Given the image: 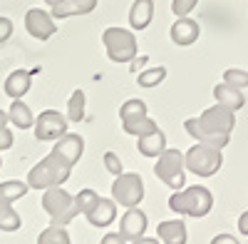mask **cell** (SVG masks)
Returning a JSON list of instances; mask_svg holds the SVG:
<instances>
[{
  "instance_id": "d590c367",
  "label": "cell",
  "mask_w": 248,
  "mask_h": 244,
  "mask_svg": "<svg viewBox=\"0 0 248 244\" xmlns=\"http://www.w3.org/2000/svg\"><path fill=\"white\" fill-rule=\"evenodd\" d=\"M211 244H241V242L233 234H218V237L211 239Z\"/></svg>"
},
{
  "instance_id": "1f68e13d",
  "label": "cell",
  "mask_w": 248,
  "mask_h": 244,
  "mask_svg": "<svg viewBox=\"0 0 248 244\" xmlns=\"http://www.w3.org/2000/svg\"><path fill=\"white\" fill-rule=\"evenodd\" d=\"M70 15H75V8H72L70 0H62V3H57V5L52 8V17H55V20L70 17Z\"/></svg>"
},
{
  "instance_id": "d6986e66",
  "label": "cell",
  "mask_w": 248,
  "mask_h": 244,
  "mask_svg": "<svg viewBox=\"0 0 248 244\" xmlns=\"http://www.w3.org/2000/svg\"><path fill=\"white\" fill-rule=\"evenodd\" d=\"M137 150L144 155V157H159L164 150H167V135L161 130H154L152 135H144V137H137Z\"/></svg>"
},
{
  "instance_id": "603a6c76",
  "label": "cell",
  "mask_w": 248,
  "mask_h": 244,
  "mask_svg": "<svg viewBox=\"0 0 248 244\" xmlns=\"http://www.w3.org/2000/svg\"><path fill=\"white\" fill-rule=\"evenodd\" d=\"M37 244H70V234L62 225H50L47 229L40 232Z\"/></svg>"
},
{
  "instance_id": "277c9868",
  "label": "cell",
  "mask_w": 248,
  "mask_h": 244,
  "mask_svg": "<svg viewBox=\"0 0 248 244\" xmlns=\"http://www.w3.org/2000/svg\"><path fill=\"white\" fill-rule=\"evenodd\" d=\"M184 162H186V170L194 172L196 177H211V174H216V172L221 170L223 155H221L218 147L196 142L191 150L184 152Z\"/></svg>"
},
{
  "instance_id": "5b68a950",
  "label": "cell",
  "mask_w": 248,
  "mask_h": 244,
  "mask_svg": "<svg viewBox=\"0 0 248 244\" xmlns=\"http://www.w3.org/2000/svg\"><path fill=\"white\" fill-rule=\"evenodd\" d=\"M43 209L50 214L52 225H62V227L70 225V222L79 214L77 205H75V197L67 190H62V185L45 190V194H43Z\"/></svg>"
},
{
  "instance_id": "5bb4252c",
  "label": "cell",
  "mask_w": 248,
  "mask_h": 244,
  "mask_svg": "<svg viewBox=\"0 0 248 244\" xmlns=\"http://www.w3.org/2000/svg\"><path fill=\"white\" fill-rule=\"evenodd\" d=\"M87 219H90L92 227H109L112 222L117 219V202L99 197V202L94 205V209L87 214Z\"/></svg>"
},
{
  "instance_id": "3957f363",
  "label": "cell",
  "mask_w": 248,
  "mask_h": 244,
  "mask_svg": "<svg viewBox=\"0 0 248 244\" xmlns=\"http://www.w3.org/2000/svg\"><path fill=\"white\" fill-rule=\"evenodd\" d=\"M211 207H214V194L201 185L176 190L169 197V209L176 214H184V217H194V219L206 217L211 212Z\"/></svg>"
},
{
  "instance_id": "ab89813d",
  "label": "cell",
  "mask_w": 248,
  "mask_h": 244,
  "mask_svg": "<svg viewBox=\"0 0 248 244\" xmlns=\"http://www.w3.org/2000/svg\"><path fill=\"white\" fill-rule=\"evenodd\" d=\"M134 60H137V57H134ZM147 60H149V57H139V60H137V63H134V65H132V70H134V72H137V70H139V68H141V65H144V63H147Z\"/></svg>"
},
{
  "instance_id": "8d00e7d4",
  "label": "cell",
  "mask_w": 248,
  "mask_h": 244,
  "mask_svg": "<svg viewBox=\"0 0 248 244\" xmlns=\"http://www.w3.org/2000/svg\"><path fill=\"white\" fill-rule=\"evenodd\" d=\"M238 232L248 237V212H243V214L238 217Z\"/></svg>"
},
{
  "instance_id": "9a60e30c",
  "label": "cell",
  "mask_w": 248,
  "mask_h": 244,
  "mask_svg": "<svg viewBox=\"0 0 248 244\" xmlns=\"http://www.w3.org/2000/svg\"><path fill=\"white\" fill-rule=\"evenodd\" d=\"M156 237H159V242H164V244H186V225H184V219L159 222Z\"/></svg>"
},
{
  "instance_id": "4316f807",
  "label": "cell",
  "mask_w": 248,
  "mask_h": 244,
  "mask_svg": "<svg viewBox=\"0 0 248 244\" xmlns=\"http://www.w3.org/2000/svg\"><path fill=\"white\" fill-rule=\"evenodd\" d=\"M82 117H85V92L75 90L72 97L67 100V120L70 122H79Z\"/></svg>"
},
{
  "instance_id": "e575fe53",
  "label": "cell",
  "mask_w": 248,
  "mask_h": 244,
  "mask_svg": "<svg viewBox=\"0 0 248 244\" xmlns=\"http://www.w3.org/2000/svg\"><path fill=\"white\" fill-rule=\"evenodd\" d=\"M99 244H127V239H124L119 232H109V234L102 237V242H99Z\"/></svg>"
},
{
  "instance_id": "44dd1931",
  "label": "cell",
  "mask_w": 248,
  "mask_h": 244,
  "mask_svg": "<svg viewBox=\"0 0 248 244\" xmlns=\"http://www.w3.org/2000/svg\"><path fill=\"white\" fill-rule=\"evenodd\" d=\"M8 120L13 122L17 130H30V127H35V117H32L30 107L23 103V100H13V105H10V110H8Z\"/></svg>"
},
{
  "instance_id": "7c38bea8",
  "label": "cell",
  "mask_w": 248,
  "mask_h": 244,
  "mask_svg": "<svg viewBox=\"0 0 248 244\" xmlns=\"http://www.w3.org/2000/svg\"><path fill=\"white\" fill-rule=\"evenodd\" d=\"M52 152H55V155H60L62 159L70 162V165L75 167L77 162H79V157H82V152H85V139H82L79 135L65 132L62 137H57V139H55Z\"/></svg>"
},
{
  "instance_id": "d4e9b609",
  "label": "cell",
  "mask_w": 248,
  "mask_h": 244,
  "mask_svg": "<svg viewBox=\"0 0 248 244\" xmlns=\"http://www.w3.org/2000/svg\"><path fill=\"white\" fill-rule=\"evenodd\" d=\"M23 219L13 209V205H0V232H15L20 229Z\"/></svg>"
},
{
  "instance_id": "cb8c5ba5",
  "label": "cell",
  "mask_w": 248,
  "mask_h": 244,
  "mask_svg": "<svg viewBox=\"0 0 248 244\" xmlns=\"http://www.w3.org/2000/svg\"><path fill=\"white\" fill-rule=\"evenodd\" d=\"M164 77H167V68H147V70H141L137 75V83L139 87H156L164 83Z\"/></svg>"
},
{
  "instance_id": "4dcf8cb0",
  "label": "cell",
  "mask_w": 248,
  "mask_h": 244,
  "mask_svg": "<svg viewBox=\"0 0 248 244\" xmlns=\"http://www.w3.org/2000/svg\"><path fill=\"white\" fill-rule=\"evenodd\" d=\"M102 159H105V167H107V172L109 174H122L124 170H122V159H119V155L117 152H105V157H102Z\"/></svg>"
},
{
  "instance_id": "f1b7e54d",
  "label": "cell",
  "mask_w": 248,
  "mask_h": 244,
  "mask_svg": "<svg viewBox=\"0 0 248 244\" xmlns=\"http://www.w3.org/2000/svg\"><path fill=\"white\" fill-rule=\"evenodd\" d=\"M223 83H229V85H233V87H248V72L246 70H236V68H231V70H226L223 72Z\"/></svg>"
},
{
  "instance_id": "d6a6232c",
  "label": "cell",
  "mask_w": 248,
  "mask_h": 244,
  "mask_svg": "<svg viewBox=\"0 0 248 244\" xmlns=\"http://www.w3.org/2000/svg\"><path fill=\"white\" fill-rule=\"evenodd\" d=\"M72 8H75V15H87L97 8V0H70Z\"/></svg>"
},
{
  "instance_id": "30bf717a",
  "label": "cell",
  "mask_w": 248,
  "mask_h": 244,
  "mask_svg": "<svg viewBox=\"0 0 248 244\" xmlns=\"http://www.w3.org/2000/svg\"><path fill=\"white\" fill-rule=\"evenodd\" d=\"M25 30H28L35 40L45 43V40H50V37L57 33V23H55L52 13L40 10V8H30V10L25 13Z\"/></svg>"
},
{
  "instance_id": "b9f144b4",
  "label": "cell",
  "mask_w": 248,
  "mask_h": 244,
  "mask_svg": "<svg viewBox=\"0 0 248 244\" xmlns=\"http://www.w3.org/2000/svg\"><path fill=\"white\" fill-rule=\"evenodd\" d=\"M0 167H3V159H0Z\"/></svg>"
},
{
  "instance_id": "7a4b0ae2",
  "label": "cell",
  "mask_w": 248,
  "mask_h": 244,
  "mask_svg": "<svg viewBox=\"0 0 248 244\" xmlns=\"http://www.w3.org/2000/svg\"><path fill=\"white\" fill-rule=\"evenodd\" d=\"M72 165L65 162L60 155L50 152L45 159H40L37 165L28 172V185L30 190H50V187H60L70 179Z\"/></svg>"
},
{
  "instance_id": "52a82bcc",
  "label": "cell",
  "mask_w": 248,
  "mask_h": 244,
  "mask_svg": "<svg viewBox=\"0 0 248 244\" xmlns=\"http://www.w3.org/2000/svg\"><path fill=\"white\" fill-rule=\"evenodd\" d=\"M154 174L164 182L167 187L171 190H184V182H186V162H184V152L179 150H164L156 157V165H154Z\"/></svg>"
},
{
  "instance_id": "e0dca14e",
  "label": "cell",
  "mask_w": 248,
  "mask_h": 244,
  "mask_svg": "<svg viewBox=\"0 0 248 244\" xmlns=\"http://www.w3.org/2000/svg\"><path fill=\"white\" fill-rule=\"evenodd\" d=\"M154 17V0H134L129 8V25L132 30H144L149 28Z\"/></svg>"
},
{
  "instance_id": "2e32d148",
  "label": "cell",
  "mask_w": 248,
  "mask_h": 244,
  "mask_svg": "<svg viewBox=\"0 0 248 244\" xmlns=\"http://www.w3.org/2000/svg\"><path fill=\"white\" fill-rule=\"evenodd\" d=\"M214 100H216L218 105L233 110V112L246 105V97H243L241 87H233V85H229V83H221V85L214 87Z\"/></svg>"
},
{
  "instance_id": "836d02e7",
  "label": "cell",
  "mask_w": 248,
  "mask_h": 244,
  "mask_svg": "<svg viewBox=\"0 0 248 244\" xmlns=\"http://www.w3.org/2000/svg\"><path fill=\"white\" fill-rule=\"evenodd\" d=\"M10 35H13V20L0 15V45H3L5 40H10Z\"/></svg>"
},
{
  "instance_id": "ba28073f",
  "label": "cell",
  "mask_w": 248,
  "mask_h": 244,
  "mask_svg": "<svg viewBox=\"0 0 248 244\" xmlns=\"http://www.w3.org/2000/svg\"><path fill=\"white\" fill-rule=\"evenodd\" d=\"M112 199L122 207H139L144 199V182L137 172H122L112 182Z\"/></svg>"
},
{
  "instance_id": "484cf974",
  "label": "cell",
  "mask_w": 248,
  "mask_h": 244,
  "mask_svg": "<svg viewBox=\"0 0 248 244\" xmlns=\"http://www.w3.org/2000/svg\"><path fill=\"white\" fill-rule=\"evenodd\" d=\"M99 202V194L94 192V190H79L77 194H75V205H77V212L79 214H90L92 209H94V205Z\"/></svg>"
},
{
  "instance_id": "ac0fdd59",
  "label": "cell",
  "mask_w": 248,
  "mask_h": 244,
  "mask_svg": "<svg viewBox=\"0 0 248 244\" xmlns=\"http://www.w3.org/2000/svg\"><path fill=\"white\" fill-rule=\"evenodd\" d=\"M32 85V75L28 70H13L5 80V95L13 100H23V95L30 90Z\"/></svg>"
},
{
  "instance_id": "9c48e42d",
  "label": "cell",
  "mask_w": 248,
  "mask_h": 244,
  "mask_svg": "<svg viewBox=\"0 0 248 244\" xmlns=\"http://www.w3.org/2000/svg\"><path fill=\"white\" fill-rule=\"evenodd\" d=\"M67 117L60 115L57 110H43L35 117V139L40 142H55L67 132Z\"/></svg>"
},
{
  "instance_id": "4fadbf2b",
  "label": "cell",
  "mask_w": 248,
  "mask_h": 244,
  "mask_svg": "<svg viewBox=\"0 0 248 244\" xmlns=\"http://www.w3.org/2000/svg\"><path fill=\"white\" fill-rule=\"evenodd\" d=\"M199 33H201L199 23H196V20H191L189 15L174 20V25H171V30H169V35H171V40H174V45H181V48L196 43V40H199Z\"/></svg>"
},
{
  "instance_id": "74e56055",
  "label": "cell",
  "mask_w": 248,
  "mask_h": 244,
  "mask_svg": "<svg viewBox=\"0 0 248 244\" xmlns=\"http://www.w3.org/2000/svg\"><path fill=\"white\" fill-rule=\"evenodd\" d=\"M132 244H159V237H156V239H152V237H141V239H137V242H132Z\"/></svg>"
},
{
  "instance_id": "83f0119b",
  "label": "cell",
  "mask_w": 248,
  "mask_h": 244,
  "mask_svg": "<svg viewBox=\"0 0 248 244\" xmlns=\"http://www.w3.org/2000/svg\"><path fill=\"white\" fill-rule=\"evenodd\" d=\"M139 115H147V103L144 100H124V105L119 107V117L122 120H129V117H139Z\"/></svg>"
},
{
  "instance_id": "60d3db41",
  "label": "cell",
  "mask_w": 248,
  "mask_h": 244,
  "mask_svg": "<svg viewBox=\"0 0 248 244\" xmlns=\"http://www.w3.org/2000/svg\"><path fill=\"white\" fill-rule=\"evenodd\" d=\"M45 3H47V5H50V8H55V5H57V3H62V0H45Z\"/></svg>"
},
{
  "instance_id": "ffe728a7",
  "label": "cell",
  "mask_w": 248,
  "mask_h": 244,
  "mask_svg": "<svg viewBox=\"0 0 248 244\" xmlns=\"http://www.w3.org/2000/svg\"><path fill=\"white\" fill-rule=\"evenodd\" d=\"M122 127H124V132L132 135V137H144V135H152L154 130H159V125L149 115H139V117L122 120Z\"/></svg>"
},
{
  "instance_id": "8fae6325",
  "label": "cell",
  "mask_w": 248,
  "mask_h": 244,
  "mask_svg": "<svg viewBox=\"0 0 248 244\" xmlns=\"http://www.w3.org/2000/svg\"><path fill=\"white\" fill-rule=\"evenodd\" d=\"M144 232H147V214L139 207H129L119 219V234L127 242H137L144 237Z\"/></svg>"
},
{
  "instance_id": "f546056e",
  "label": "cell",
  "mask_w": 248,
  "mask_h": 244,
  "mask_svg": "<svg viewBox=\"0 0 248 244\" xmlns=\"http://www.w3.org/2000/svg\"><path fill=\"white\" fill-rule=\"evenodd\" d=\"M196 5H199V0H171V13L176 17H186Z\"/></svg>"
},
{
  "instance_id": "8992f818",
  "label": "cell",
  "mask_w": 248,
  "mask_h": 244,
  "mask_svg": "<svg viewBox=\"0 0 248 244\" xmlns=\"http://www.w3.org/2000/svg\"><path fill=\"white\" fill-rule=\"evenodd\" d=\"M102 43L112 63H132L137 57V37L127 28H107L102 33Z\"/></svg>"
},
{
  "instance_id": "7402d4cb",
  "label": "cell",
  "mask_w": 248,
  "mask_h": 244,
  "mask_svg": "<svg viewBox=\"0 0 248 244\" xmlns=\"http://www.w3.org/2000/svg\"><path fill=\"white\" fill-rule=\"evenodd\" d=\"M30 190L28 182L23 179H8V182H0V205H13L15 199L25 197Z\"/></svg>"
},
{
  "instance_id": "6da1fadb",
  "label": "cell",
  "mask_w": 248,
  "mask_h": 244,
  "mask_svg": "<svg viewBox=\"0 0 248 244\" xmlns=\"http://www.w3.org/2000/svg\"><path fill=\"white\" fill-rule=\"evenodd\" d=\"M233 127H236V112L218 105V103L206 107L199 117H189L184 122V130L196 142H203V145H211L218 150H223L229 145Z\"/></svg>"
},
{
  "instance_id": "f35d334b",
  "label": "cell",
  "mask_w": 248,
  "mask_h": 244,
  "mask_svg": "<svg viewBox=\"0 0 248 244\" xmlns=\"http://www.w3.org/2000/svg\"><path fill=\"white\" fill-rule=\"evenodd\" d=\"M8 122H10V120H8V112H5V110H0V130H5V127H8Z\"/></svg>"
}]
</instances>
